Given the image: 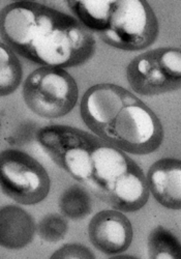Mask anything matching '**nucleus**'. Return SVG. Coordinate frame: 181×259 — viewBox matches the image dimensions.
Returning a JSON list of instances; mask_svg holds the SVG:
<instances>
[{
	"label": "nucleus",
	"instance_id": "1",
	"mask_svg": "<svg viewBox=\"0 0 181 259\" xmlns=\"http://www.w3.org/2000/svg\"><path fill=\"white\" fill-rule=\"evenodd\" d=\"M2 37L17 54L40 67L76 68L96 53L97 40L79 21L36 2H15L2 11Z\"/></svg>",
	"mask_w": 181,
	"mask_h": 259
},
{
	"label": "nucleus",
	"instance_id": "6",
	"mask_svg": "<svg viewBox=\"0 0 181 259\" xmlns=\"http://www.w3.org/2000/svg\"><path fill=\"white\" fill-rule=\"evenodd\" d=\"M126 79L134 94L154 97L181 90V48L162 47L133 57Z\"/></svg>",
	"mask_w": 181,
	"mask_h": 259
},
{
	"label": "nucleus",
	"instance_id": "8",
	"mask_svg": "<svg viewBox=\"0 0 181 259\" xmlns=\"http://www.w3.org/2000/svg\"><path fill=\"white\" fill-rule=\"evenodd\" d=\"M87 231L90 243L106 255L125 252L133 239L131 222L123 211L115 208L97 212L90 219Z\"/></svg>",
	"mask_w": 181,
	"mask_h": 259
},
{
	"label": "nucleus",
	"instance_id": "7",
	"mask_svg": "<svg viewBox=\"0 0 181 259\" xmlns=\"http://www.w3.org/2000/svg\"><path fill=\"white\" fill-rule=\"evenodd\" d=\"M0 184L5 195L22 205L42 202L51 190L48 171L36 159L17 148L0 156Z\"/></svg>",
	"mask_w": 181,
	"mask_h": 259
},
{
	"label": "nucleus",
	"instance_id": "11",
	"mask_svg": "<svg viewBox=\"0 0 181 259\" xmlns=\"http://www.w3.org/2000/svg\"><path fill=\"white\" fill-rule=\"evenodd\" d=\"M115 0L106 2H81V0H67L69 7L75 18L90 32L99 35L106 31L109 26L111 14Z\"/></svg>",
	"mask_w": 181,
	"mask_h": 259
},
{
	"label": "nucleus",
	"instance_id": "15",
	"mask_svg": "<svg viewBox=\"0 0 181 259\" xmlns=\"http://www.w3.org/2000/svg\"><path fill=\"white\" fill-rule=\"evenodd\" d=\"M69 221L62 213H48L36 224V233L38 236L43 242L51 244L62 241L69 232Z\"/></svg>",
	"mask_w": 181,
	"mask_h": 259
},
{
	"label": "nucleus",
	"instance_id": "9",
	"mask_svg": "<svg viewBox=\"0 0 181 259\" xmlns=\"http://www.w3.org/2000/svg\"><path fill=\"white\" fill-rule=\"evenodd\" d=\"M147 182L155 201L168 209H181V160L163 158L148 169Z\"/></svg>",
	"mask_w": 181,
	"mask_h": 259
},
{
	"label": "nucleus",
	"instance_id": "12",
	"mask_svg": "<svg viewBox=\"0 0 181 259\" xmlns=\"http://www.w3.org/2000/svg\"><path fill=\"white\" fill-rule=\"evenodd\" d=\"M23 79V68L17 53L6 42L0 45V94L8 97L14 94Z\"/></svg>",
	"mask_w": 181,
	"mask_h": 259
},
{
	"label": "nucleus",
	"instance_id": "13",
	"mask_svg": "<svg viewBox=\"0 0 181 259\" xmlns=\"http://www.w3.org/2000/svg\"><path fill=\"white\" fill-rule=\"evenodd\" d=\"M147 252L150 259H181V242L163 225H156L147 239Z\"/></svg>",
	"mask_w": 181,
	"mask_h": 259
},
{
	"label": "nucleus",
	"instance_id": "10",
	"mask_svg": "<svg viewBox=\"0 0 181 259\" xmlns=\"http://www.w3.org/2000/svg\"><path fill=\"white\" fill-rule=\"evenodd\" d=\"M36 224L32 215L18 205L8 204L0 210V245L8 250H21L34 239Z\"/></svg>",
	"mask_w": 181,
	"mask_h": 259
},
{
	"label": "nucleus",
	"instance_id": "14",
	"mask_svg": "<svg viewBox=\"0 0 181 259\" xmlns=\"http://www.w3.org/2000/svg\"><path fill=\"white\" fill-rule=\"evenodd\" d=\"M58 206L65 218L78 221L85 219L93 211V200L86 189L73 185L62 192Z\"/></svg>",
	"mask_w": 181,
	"mask_h": 259
},
{
	"label": "nucleus",
	"instance_id": "3",
	"mask_svg": "<svg viewBox=\"0 0 181 259\" xmlns=\"http://www.w3.org/2000/svg\"><path fill=\"white\" fill-rule=\"evenodd\" d=\"M86 185L97 197L123 212L142 209L150 195L143 169L123 150L105 140L96 150L92 175Z\"/></svg>",
	"mask_w": 181,
	"mask_h": 259
},
{
	"label": "nucleus",
	"instance_id": "16",
	"mask_svg": "<svg viewBox=\"0 0 181 259\" xmlns=\"http://www.w3.org/2000/svg\"><path fill=\"white\" fill-rule=\"evenodd\" d=\"M51 258L52 259H56V258L94 259V258H96V255L94 254V252L92 250L87 248L86 246L74 243V244H65V245L61 246L59 249H57L51 255Z\"/></svg>",
	"mask_w": 181,
	"mask_h": 259
},
{
	"label": "nucleus",
	"instance_id": "4",
	"mask_svg": "<svg viewBox=\"0 0 181 259\" xmlns=\"http://www.w3.org/2000/svg\"><path fill=\"white\" fill-rule=\"evenodd\" d=\"M22 98L35 115L54 119L73 111L79 100L76 79L63 68L40 67L22 86Z\"/></svg>",
	"mask_w": 181,
	"mask_h": 259
},
{
	"label": "nucleus",
	"instance_id": "5",
	"mask_svg": "<svg viewBox=\"0 0 181 259\" xmlns=\"http://www.w3.org/2000/svg\"><path fill=\"white\" fill-rule=\"evenodd\" d=\"M160 24L151 6L145 0H115L109 26L100 34L110 47L134 52L154 44Z\"/></svg>",
	"mask_w": 181,
	"mask_h": 259
},
{
	"label": "nucleus",
	"instance_id": "2",
	"mask_svg": "<svg viewBox=\"0 0 181 259\" xmlns=\"http://www.w3.org/2000/svg\"><path fill=\"white\" fill-rule=\"evenodd\" d=\"M80 115L95 135L126 154H152L165 138L162 121L151 108L114 83L89 88L81 100Z\"/></svg>",
	"mask_w": 181,
	"mask_h": 259
}]
</instances>
